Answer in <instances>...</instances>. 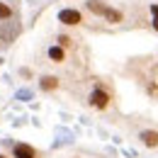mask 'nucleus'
Instances as JSON below:
<instances>
[{
	"label": "nucleus",
	"instance_id": "f257e3e1",
	"mask_svg": "<svg viewBox=\"0 0 158 158\" xmlns=\"http://www.w3.org/2000/svg\"><path fill=\"white\" fill-rule=\"evenodd\" d=\"M88 107H93L95 112H110L114 107V90L107 83H95L88 93Z\"/></svg>",
	"mask_w": 158,
	"mask_h": 158
},
{
	"label": "nucleus",
	"instance_id": "f03ea898",
	"mask_svg": "<svg viewBox=\"0 0 158 158\" xmlns=\"http://www.w3.org/2000/svg\"><path fill=\"white\" fill-rule=\"evenodd\" d=\"M134 136L139 139V143H141L143 148H148V151H158V127L146 124V127L136 129V134H134Z\"/></svg>",
	"mask_w": 158,
	"mask_h": 158
},
{
	"label": "nucleus",
	"instance_id": "7ed1b4c3",
	"mask_svg": "<svg viewBox=\"0 0 158 158\" xmlns=\"http://www.w3.org/2000/svg\"><path fill=\"white\" fill-rule=\"evenodd\" d=\"M10 158H44V153H41L37 146H32V143L15 141L10 146Z\"/></svg>",
	"mask_w": 158,
	"mask_h": 158
},
{
	"label": "nucleus",
	"instance_id": "20e7f679",
	"mask_svg": "<svg viewBox=\"0 0 158 158\" xmlns=\"http://www.w3.org/2000/svg\"><path fill=\"white\" fill-rule=\"evenodd\" d=\"M39 90L44 93V95H54V93H59L61 90V78L59 76H54V73H44V76H39Z\"/></svg>",
	"mask_w": 158,
	"mask_h": 158
},
{
	"label": "nucleus",
	"instance_id": "39448f33",
	"mask_svg": "<svg viewBox=\"0 0 158 158\" xmlns=\"http://www.w3.org/2000/svg\"><path fill=\"white\" fill-rule=\"evenodd\" d=\"M59 22L66 24V27H78V24H83V15L76 7H63L59 12Z\"/></svg>",
	"mask_w": 158,
	"mask_h": 158
},
{
	"label": "nucleus",
	"instance_id": "423d86ee",
	"mask_svg": "<svg viewBox=\"0 0 158 158\" xmlns=\"http://www.w3.org/2000/svg\"><path fill=\"white\" fill-rule=\"evenodd\" d=\"M46 59L51 61V63H66V61H68V51H66V49H61L59 44H51V46H49V49H46Z\"/></svg>",
	"mask_w": 158,
	"mask_h": 158
},
{
	"label": "nucleus",
	"instance_id": "0eeeda50",
	"mask_svg": "<svg viewBox=\"0 0 158 158\" xmlns=\"http://www.w3.org/2000/svg\"><path fill=\"white\" fill-rule=\"evenodd\" d=\"M102 20L110 22V24H122V22H124V12L117 10V7H112V5H107V10H105Z\"/></svg>",
	"mask_w": 158,
	"mask_h": 158
},
{
	"label": "nucleus",
	"instance_id": "6e6552de",
	"mask_svg": "<svg viewBox=\"0 0 158 158\" xmlns=\"http://www.w3.org/2000/svg\"><path fill=\"white\" fill-rule=\"evenodd\" d=\"M85 10L90 15H95V17H102L105 10H107V2L105 0H85Z\"/></svg>",
	"mask_w": 158,
	"mask_h": 158
},
{
	"label": "nucleus",
	"instance_id": "1a4fd4ad",
	"mask_svg": "<svg viewBox=\"0 0 158 158\" xmlns=\"http://www.w3.org/2000/svg\"><path fill=\"white\" fill-rule=\"evenodd\" d=\"M56 44H59L61 49H66V51L76 49V39H73L71 34H59V37H56Z\"/></svg>",
	"mask_w": 158,
	"mask_h": 158
},
{
	"label": "nucleus",
	"instance_id": "9d476101",
	"mask_svg": "<svg viewBox=\"0 0 158 158\" xmlns=\"http://www.w3.org/2000/svg\"><path fill=\"white\" fill-rule=\"evenodd\" d=\"M15 17V10L5 2V0H0V22H10Z\"/></svg>",
	"mask_w": 158,
	"mask_h": 158
},
{
	"label": "nucleus",
	"instance_id": "9b49d317",
	"mask_svg": "<svg viewBox=\"0 0 158 158\" xmlns=\"http://www.w3.org/2000/svg\"><path fill=\"white\" fill-rule=\"evenodd\" d=\"M151 24H153V32H158V2L151 5Z\"/></svg>",
	"mask_w": 158,
	"mask_h": 158
},
{
	"label": "nucleus",
	"instance_id": "f8f14e48",
	"mask_svg": "<svg viewBox=\"0 0 158 158\" xmlns=\"http://www.w3.org/2000/svg\"><path fill=\"white\" fill-rule=\"evenodd\" d=\"M0 158H10V156H7V153H2V151H0Z\"/></svg>",
	"mask_w": 158,
	"mask_h": 158
}]
</instances>
